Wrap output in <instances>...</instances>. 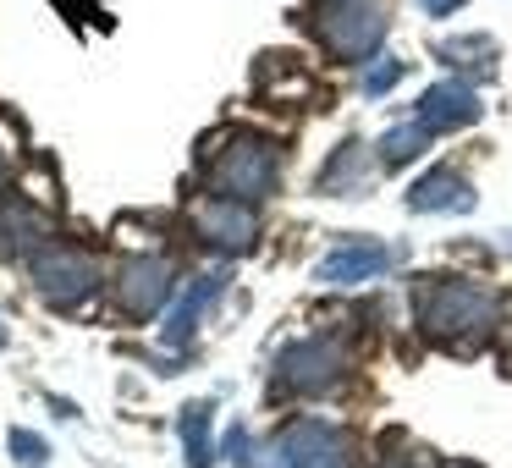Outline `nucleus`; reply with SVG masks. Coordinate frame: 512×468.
Listing matches in <instances>:
<instances>
[{"label": "nucleus", "instance_id": "f257e3e1", "mask_svg": "<svg viewBox=\"0 0 512 468\" xmlns=\"http://www.w3.org/2000/svg\"><path fill=\"white\" fill-rule=\"evenodd\" d=\"M413 303H419V325L452 353H474L496 325V298L474 281H424Z\"/></svg>", "mask_w": 512, "mask_h": 468}, {"label": "nucleus", "instance_id": "f03ea898", "mask_svg": "<svg viewBox=\"0 0 512 468\" xmlns=\"http://www.w3.org/2000/svg\"><path fill=\"white\" fill-rule=\"evenodd\" d=\"M320 39L342 61H364L386 39V6H375V0H331L320 12Z\"/></svg>", "mask_w": 512, "mask_h": 468}, {"label": "nucleus", "instance_id": "7ed1b4c3", "mask_svg": "<svg viewBox=\"0 0 512 468\" xmlns=\"http://www.w3.org/2000/svg\"><path fill=\"white\" fill-rule=\"evenodd\" d=\"M276 171H281V160L265 138H237L232 149H221L210 177L226 199H265V193L276 188Z\"/></svg>", "mask_w": 512, "mask_h": 468}, {"label": "nucleus", "instance_id": "20e7f679", "mask_svg": "<svg viewBox=\"0 0 512 468\" xmlns=\"http://www.w3.org/2000/svg\"><path fill=\"white\" fill-rule=\"evenodd\" d=\"M281 468H336L347 463V435H336L331 424L309 419V424H292L287 435H281Z\"/></svg>", "mask_w": 512, "mask_h": 468}, {"label": "nucleus", "instance_id": "39448f33", "mask_svg": "<svg viewBox=\"0 0 512 468\" xmlns=\"http://www.w3.org/2000/svg\"><path fill=\"white\" fill-rule=\"evenodd\" d=\"M386 265H391V248L386 243L353 237V243L331 248V254L320 259V281H331V287H358V281H375Z\"/></svg>", "mask_w": 512, "mask_h": 468}, {"label": "nucleus", "instance_id": "423d86ee", "mask_svg": "<svg viewBox=\"0 0 512 468\" xmlns=\"http://www.w3.org/2000/svg\"><path fill=\"white\" fill-rule=\"evenodd\" d=\"M479 116V100L468 83H435V89H424L419 100V122L430 127V133H446V127H468Z\"/></svg>", "mask_w": 512, "mask_h": 468}, {"label": "nucleus", "instance_id": "0eeeda50", "mask_svg": "<svg viewBox=\"0 0 512 468\" xmlns=\"http://www.w3.org/2000/svg\"><path fill=\"white\" fill-rule=\"evenodd\" d=\"M336 347L331 342H298V347H287V358H281V375H287V386H298V391H320V386H331L336 380Z\"/></svg>", "mask_w": 512, "mask_h": 468}, {"label": "nucleus", "instance_id": "6e6552de", "mask_svg": "<svg viewBox=\"0 0 512 468\" xmlns=\"http://www.w3.org/2000/svg\"><path fill=\"white\" fill-rule=\"evenodd\" d=\"M199 232L221 248H243V243H254V215L237 199H210L199 210Z\"/></svg>", "mask_w": 512, "mask_h": 468}, {"label": "nucleus", "instance_id": "1a4fd4ad", "mask_svg": "<svg viewBox=\"0 0 512 468\" xmlns=\"http://www.w3.org/2000/svg\"><path fill=\"white\" fill-rule=\"evenodd\" d=\"M408 204H413V210H468V204H474V193H468V182L457 177L452 166H435L430 177L413 182Z\"/></svg>", "mask_w": 512, "mask_h": 468}, {"label": "nucleus", "instance_id": "9d476101", "mask_svg": "<svg viewBox=\"0 0 512 468\" xmlns=\"http://www.w3.org/2000/svg\"><path fill=\"white\" fill-rule=\"evenodd\" d=\"M89 259L83 254H50L39 259V287L50 292V298H83L89 292Z\"/></svg>", "mask_w": 512, "mask_h": 468}, {"label": "nucleus", "instance_id": "9b49d317", "mask_svg": "<svg viewBox=\"0 0 512 468\" xmlns=\"http://www.w3.org/2000/svg\"><path fill=\"white\" fill-rule=\"evenodd\" d=\"M160 298H166V265L138 259V265L122 270V303H127V314H149Z\"/></svg>", "mask_w": 512, "mask_h": 468}, {"label": "nucleus", "instance_id": "f8f14e48", "mask_svg": "<svg viewBox=\"0 0 512 468\" xmlns=\"http://www.w3.org/2000/svg\"><path fill=\"white\" fill-rule=\"evenodd\" d=\"M419 149H430V127H424V122L391 127V133L380 138V166H408Z\"/></svg>", "mask_w": 512, "mask_h": 468}, {"label": "nucleus", "instance_id": "ddd939ff", "mask_svg": "<svg viewBox=\"0 0 512 468\" xmlns=\"http://www.w3.org/2000/svg\"><path fill=\"white\" fill-rule=\"evenodd\" d=\"M358 182H364V149L347 144L342 155L325 166V193H358Z\"/></svg>", "mask_w": 512, "mask_h": 468}, {"label": "nucleus", "instance_id": "4468645a", "mask_svg": "<svg viewBox=\"0 0 512 468\" xmlns=\"http://www.w3.org/2000/svg\"><path fill=\"white\" fill-rule=\"evenodd\" d=\"M397 78H402V61H386V67H369V72H364V89H369V94H386Z\"/></svg>", "mask_w": 512, "mask_h": 468}, {"label": "nucleus", "instance_id": "2eb2a0df", "mask_svg": "<svg viewBox=\"0 0 512 468\" xmlns=\"http://www.w3.org/2000/svg\"><path fill=\"white\" fill-rule=\"evenodd\" d=\"M419 6H424V17H446V12H457L463 0H419Z\"/></svg>", "mask_w": 512, "mask_h": 468}, {"label": "nucleus", "instance_id": "dca6fc26", "mask_svg": "<svg viewBox=\"0 0 512 468\" xmlns=\"http://www.w3.org/2000/svg\"><path fill=\"white\" fill-rule=\"evenodd\" d=\"M452 468H468V463H452Z\"/></svg>", "mask_w": 512, "mask_h": 468}]
</instances>
